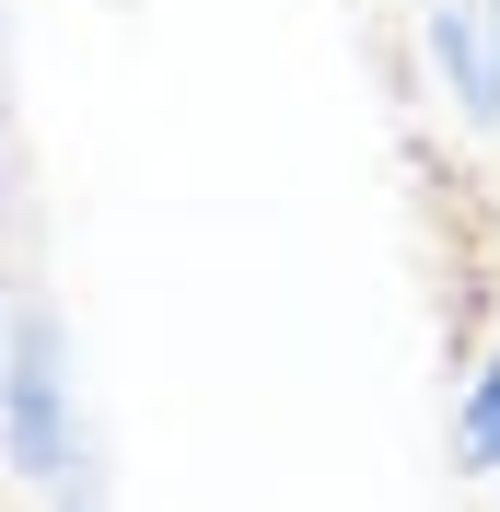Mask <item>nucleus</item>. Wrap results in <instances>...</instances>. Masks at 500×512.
I'll return each instance as SVG.
<instances>
[{
  "instance_id": "nucleus-4",
  "label": "nucleus",
  "mask_w": 500,
  "mask_h": 512,
  "mask_svg": "<svg viewBox=\"0 0 500 512\" xmlns=\"http://www.w3.org/2000/svg\"><path fill=\"white\" fill-rule=\"evenodd\" d=\"M0 350H12V303H0Z\"/></svg>"
},
{
  "instance_id": "nucleus-2",
  "label": "nucleus",
  "mask_w": 500,
  "mask_h": 512,
  "mask_svg": "<svg viewBox=\"0 0 500 512\" xmlns=\"http://www.w3.org/2000/svg\"><path fill=\"white\" fill-rule=\"evenodd\" d=\"M419 59L466 128H500V0H419Z\"/></svg>"
},
{
  "instance_id": "nucleus-1",
  "label": "nucleus",
  "mask_w": 500,
  "mask_h": 512,
  "mask_svg": "<svg viewBox=\"0 0 500 512\" xmlns=\"http://www.w3.org/2000/svg\"><path fill=\"white\" fill-rule=\"evenodd\" d=\"M0 466L24 489H59L82 466V419H70V338L59 315H12L0 350Z\"/></svg>"
},
{
  "instance_id": "nucleus-3",
  "label": "nucleus",
  "mask_w": 500,
  "mask_h": 512,
  "mask_svg": "<svg viewBox=\"0 0 500 512\" xmlns=\"http://www.w3.org/2000/svg\"><path fill=\"white\" fill-rule=\"evenodd\" d=\"M454 466H466V478H500V338L477 350V373L454 384Z\"/></svg>"
}]
</instances>
